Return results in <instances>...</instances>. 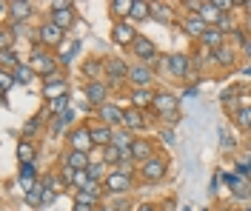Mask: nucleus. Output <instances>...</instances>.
<instances>
[{
  "label": "nucleus",
  "instance_id": "obj_1",
  "mask_svg": "<svg viewBox=\"0 0 251 211\" xmlns=\"http://www.w3.org/2000/svg\"><path fill=\"white\" fill-rule=\"evenodd\" d=\"M29 66H31V71H34V74H43V80L51 77V74H57V60H54L43 46H34V49H31Z\"/></svg>",
  "mask_w": 251,
  "mask_h": 211
},
{
  "label": "nucleus",
  "instance_id": "obj_2",
  "mask_svg": "<svg viewBox=\"0 0 251 211\" xmlns=\"http://www.w3.org/2000/svg\"><path fill=\"white\" fill-rule=\"evenodd\" d=\"M51 23L57 26V29H72V23H75V6L72 3H66V0H54L51 3Z\"/></svg>",
  "mask_w": 251,
  "mask_h": 211
},
{
  "label": "nucleus",
  "instance_id": "obj_3",
  "mask_svg": "<svg viewBox=\"0 0 251 211\" xmlns=\"http://www.w3.org/2000/svg\"><path fill=\"white\" fill-rule=\"evenodd\" d=\"M83 97H86V103H89L92 109H100V106H106L109 86H106L103 80H89L86 83V89H83Z\"/></svg>",
  "mask_w": 251,
  "mask_h": 211
},
{
  "label": "nucleus",
  "instance_id": "obj_4",
  "mask_svg": "<svg viewBox=\"0 0 251 211\" xmlns=\"http://www.w3.org/2000/svg\"><path fill=\"white\" fill-rule=\"evenodd\" d=\"M97 114H100V123H103V126H109V129H123L126 109H120L117 103H106V106H100Z\"/></svg>",
  "mask_w": 251,
  "mask_h": 211
},
{
  "label": "nucleus",
  "instance_id": "obj_5",
  "mask_svg": "<svg viewBox=\"0 0 251 211\" xmlns=\"http://www.w3.org/2000/svg\"><path fill=\"white\" fill-rule=\"evenodd\" d=\"M69 146L77 148V151L92 154V148H97L94 146V140H92V129H89V126H77V129H72L69 131Z\"/></svg>",
  "mask_w": 251,
  "mask_h": 211
},
{
  "label": "nucleus",
  "instance_id": "obj_6",
  "mask_svg": "<svg viewBox=\"0 0 251 211\" xmlns=\"http://www.w3.org/2000/svg\"><path fill=\"white\" fill-rule=\"evenodd\" d=\"M166 168H169V163L154 154L151 160H146V163L140 165V174H143V180H146V183H157V180L166 177Z\"/></svg>",
  "mask_w": 251,
  "mask_h": 211
},
{
  "label": "nucleus",
  "instance_id": "obj_7",
  "mask_svg": "<svg viewBox=\"0 0 251 211\" xmlns=\"http://www.w3.org/2000/svg\"><path fill=\"white\" fill-rule=\"evenodd\" d=\"M151 106H154V112L160 114L163 120H166L169 114L180 112V100L174 97L172 92H157V94H154V103H151Z\"/></svg>",
  "mask_w": 251,
  "mask_h": 211
},
{
  "label": "nucleus",
  "instance_id": "obj_8",
  "mask_svg": "<svg viewBox=\"0 0 251 211\" xmlns=\"http://www.w3.org/2000/svg\"><path fill=\"white\" fill-rule=\"evenodd\" d=\"M223 177V183L234 191V197H240V200H249L251 197V183H249V177H240V174H231V171H223L220 174Z\"/></svg>",
  "mask_w": 251,
  "mask_h": 211
},
{
  "label": "nucleus",
  "instance_id": "obj_9",
  "mask_svg": "<svg viewBox=\"0 0 251 211\" xmlns=\"http://www.w3.org/2000/svg\"><path fill=\"white\" fill-rule=\"evenodd\" d=\"M111 37H114L117 46H134L137 32H134V26H131L128 20H117V23L111 26Z\"/></svg>",
  "mask_w": 251,
  "mask_h": 211
},
{
  "label": "nucleus",
  "instance_id": "obj_10",
  "mask_svg": "<svg viewBox=\"0 0 251 211\" xmlns=\"http://www.w3.org/2000/svg\"><path fill=\"white\" fill-rule=\"evenodd\" d=\"M134 57H140V63L146 66H151L154 63V57H157V46L149 40V37H143V34H137V40H134Z\"/></svg>",
  "mask_w": 251,
  "mask_h": 211
},
{
  "label": "nucleus",
  "instance_id": "obj_11",
  "mask_svg": "<svg viewBox=\"0 0 251 211\" xmlns=\"http://www.w3.org/2000/svg\"><path fill=\"white\" fill-rule=\"evenodd\" d=\"M3 9L9 12V17H12V23H26L31 17V6L29 0H12V3H3Z\"/></svg>",
  "mask_w": 251,
  "mask_h": 211
},
{
  "label": "nucleus",
  "instance_id": "obj_12",
  "mask_svg": "<svg viewBox=\"0 0 251 211\" xmlns=\"http://www.w3.org/2000/svg\"><path fill=\"white\" fill-rule=\"evenodd\" d=\"M103 188H106L109 194H123V191L131 188V177H126V174H120L117 168H111V174L103 180Z\"/></svg>",
  "mask_w": 251,
  "mask_h": 211
},
{
  "label": "nucleus",
  "instance_id": "obj_13",
  "mask_svg": "<svg viewBox=\"0 0 251 211\" xmlns=\"http://www.w3.org/2000/svg\"><path fill=\"white\" fill-rule=\"evenodd\" d=\"M63 34H66V32H63V29H57V26L49 20V23H43V26L37 29V40H40L43 46H60V43H63Z\"/></svg>",
  "mask_w": 251,
  "mask_h": 211
},
{
  "label": "nucleus",
  "instance_id": "obj_14",
  "mask_svg": "<svg viewBox=\"0 0 251 211\" xmlns=\"http://www.w3.org/2000/svg\"><path fill=\"white\" fill-rule=\"evenodd\" d=\"M128 80L134 83L137 89H149V83L154 80V71H151V66H146V63H134L131 71H128Z\"/></svg>",
  "mask_w": 251,
  "mask_h": 211
},
{
  "label": "nucleus",
  "instance_id": "obj_15",
  "mask_svg": "<svg viewBox=\"0 0 251 211\" xmlns=\"http://www.w3.org/2000/svg\"><path fill=\"white\" fill-rule=\"evenodd\" d=\"M100 191H103V186L92 180V186H89V188H83V191H77V194H75V203H80V206H94V209H97V203L103 200V194H100Z\"/></svg>",
  "mask_w": 251,
  "mask_h": 211
},
{
  "label": "nucleus",
  "instance_id": "obj_16",
  "mask_svg": "<svg viewBox=\"0 0 251 211\" xmlns=\"http://www.w3.org/2000/svg\"><path fill=\"white\" fill-rule=\"evenodd\" d=\"M169 69H172L174 77H180V80H183V77L191 74V57L183 54V51H180V54H172V57H169Z\"/></svg>",
  "mask_w": 251,
  "mask_h": 211
},
{
  "label": "nucleus",
  "instance_id": "obj_17",
  "mask_svg": "<svg viewBox=\"0 0 251 211\" xmlns=\"http://www.w3.org/2000/svg\"><path fill=\"white\" fill-rule=\"evenodd\" d=\"M128 71H131V66H126L120 57H111V60H106V74H109L111 83L128 80Z\"/></svg>",
  "mask_w": 251,
  "mask_h": 211
},
{
  "label": "nucleus",
  "instance_id": "obj_18",
  "mask_svg": "<svg viewBox=\"0 0 251 211\" xmlns=\"http://www.w3.org/2000/svg\"><path fill=\"white\" fill-rule=\"evenodd\" d=\"M63 165H72L75 171H83V168H89V165H92V154L77 151V148H69V154H66Z\"/></svg>",
  "mask_w": 251,
  "mask_h": 211
},
{
  "label": "nucleus",
  "instance_id": "obj_19",
  "mask_svg": "<svg viewBox=\"0 0 251 211\" xmlns=\"http://www.w3.org/2000/svg\"><path fill=\"white\" fill-rule=\"evenodd\" d=\"M205 29H208V26L203 23V17L200 15H188L186 20H183V32H186L188 37H200V40H203Z\"/></svg>",
  "mask_w": 251,
  "mask_h": 211
},
{
  "label": "nucleus",
  "instance_id": "obj_20",
  "mask_svg": "<svg viewBox=\"0 0 251 211\" xmlns=\"http://www.w3.org/2000/svg\"><path fill=\"white\" fill-rule=\"evenodd\" d=\"M131 157H134V163H146L154 157V146L149 143V140H134V146H131Z\"/></svg>",
  "mask_w": 251,
  "mask_h": 211
},
{
  "label": "nucleus",
  "instance_id": "obj_21",
  "mask_svg": "<svg viewBox=\"0 0 251 211\" xmlns=\"http://www.w3.org/2000/svg\"><path fill=\"white\" fill-rule=\"evenodd\" d=\"M203 46L208 51H214V49H220V46H226V34L220 32L217 26H208L205 29V34H203Z\"/></svg>",
  "mask_w": 251,
  "mask_h": 211
},
{
  "label": "nucleus",
  "instance_id": "obj_22",
  "mask_svg": "<svg viewBox=\"0 0 251 211\" xmlns=\"http://www.w3.org/2000/svg\"><path fill=\"white\" fill-rule=\"evenodd\" d=\"M111 137H114V129H109V126H92V140H94V146L97 148H106L111 146Z\"/></svg>",
  "mask_w": 251,
  "mask_h": 211
},
{
  "label": "nucleus",
  "instance_id": "obj_23",
  "mask_svg": "<svg viewBox=\"0 0 251 211\" xmlns=\"http://www.w3.org/2000/svg\"><path fill=\"white\" fill-rule=\"evenodd\" d=\"M111 146H117L120 151H128V148L134 146V131H128V129H114Z\"/></svg>",
  "mask_w": 251,
  "mask_h": 211
},
{
  "label": "nucleus",
  "instance_id": "obj_24",
  "mask_svg": "<svg viewBox=\"0 0 251 211\" xmlns=\"http://www.w3.org/2000/svg\"><path fill=\"white\" fill-rule=\"evenodd\" d=\"M200 17H203V23H205V26H217V23H220V17H223V12H220L217 6H214V0H205V3H203V9H200Z\"/></svg>",
  "mask_w": 251,
  "mask_h": 211
},
{
  "label": "nucleus",
  "instance_id": "obj_25",
  "mask_svg": "<svg viewBox=\"0 0 251 211\" xmlns=\"http://www.w3.org/2000/svg\"><path fill=\"white\" fill-rule=\"evenodd\" d=\"M69 94V83L63 80V83H43V97L51 103V100H57V97H66Z\"/></svg>",
  "mask_w": 251,
  "mask_h": 211
},
{
  "label": "nucleus",
  "instance_id": "obj_26",
  "mask_svg": "<svg viewBox=\"0 0 251 211\" xmlns=\"http://www.w3.org/2000/svg\"><path fill=\"white\" fill-rule=\"evenodd\" d=\"M154 103V92L151 89H134L131 92V106L134 109H146V106H151Z\"/></svg>",
  "mask_w": 251,
  "mask_h": 211
},
{
  "label": "nucleus",
  "instance_id": "obj_27",
  "mask_svg": "<svg viewBox=\"0 0 251 211\" xmlns=\"http://www.w3.org/2000/svg\"><path fill=\"white\" fill-rule=\"evenodd\" d=\"M123 129H128V131H137V129H146V120H143V114H140V109H126V123H123Z\"/></svg>",
  "mask_w": 251,
  "mask_h": 211
},
{
  "label": "nucleus",
  "instance_id": "obj_28",
  "mask_svg": "<svg viewBox=\"0 0 251 211\" xmlns=\"http://www.w3.org/2000/svg\"><path fill=\"white\" fill-rule=\"evenodd\" d=\"M151 17H154L157 23L169 26V23L174 20V15H172V6H166V3H151Z\"/></svg>",
  "mask_w": 251,
  "mask_h": 211
},
{
  "label": "nucleus",
  "instance_id": "obj_29",
  "mask_svg": "<svg viewBox=\"0 0 251 211\" xmlns=\"http://www.w3.org/2000/svg\"><path fill=\"white\" fill-rule=\"evenodd\" d=\"M146 17H151V3H146V0H134V6H131V15L128 20H134V23H140Z\"/></svg>",
  "mask_w": 251,
  "mask_h": 211
},
{
  "label": "nucleus",
  "instance_id": "obj_30",
  "mask_svg": "<svg viewBox=\"0 0 251 211\" xmlns=\"http://www.w3.org/2000/svg\"><path fill=\"white\" fill-rule=\"evenodd\" d=\"M12 74H15V80L20 83V86H29V83L37 77V74L31 71V66H26V63H17L15 69H12Z\"/></svg>",
  "mask_w": 251,
  "mask_h": 211
},
{
  "label": "nucleus",
  "instance_id": "obj_31",
  "mask_svg": "<svg viewBox=\"0 0 251 211\" xmlns=\"http://www.w3.org/2000/svg\"><path fill=\"white\" fill-rule=\"evenodd\" d=\"M103 71H106V63H100V60H86V63H83V74H86L89 80H100Z\"/></svg>",
  "mask_w": 251,
  "mask_h": 211
},
{
  "label": "nucleus",
  "instance_id": "obj_32",
  "mask_svg": "<svg viewBox=\"0 0 251 211\" xmlns=\"http://www.w3.org/2000/svg\"><path fill=\"white\" fill-rule=\"evenodd\" d=\"M72 120H75V112H66V114H60V117H54V120H51V134H54V137H60L63 131H66V126H69V123H72Z\"/></svg>",
  "mask_w": 251,
  "mask_h": 211
},
{
  "label": "nucleus",
  "instance_id": "obj_33",
  "mask_svg": "<svg viewBox=\"0 0 251 211\" xmlns=\"http://www.w3.org/2000/svg\"><path fill=\"white\" fill-rule=\"evenodd\" d=\"M34 143L31 140H20V146H17V157H20V165L23 163H34Z\"/></svg>",
  "mask_w": 251,
  "mask_h": 211
},
{
  "label": "nucleus",
  "instance_id": "obj_34",
  "mask_svg": "<svg viewBox=\"0 0 251 211\" xmlns=\"http://www.w3.org/2000/svg\"><path fill=\"white\" fill-rule=\"evenodd\" d=\"M211 54H214V60H217L220 66H234V49H231V46H220V49H214Z\"/></svg>",
  "mask_w": 251,
  "mask_h": 211
},
{
  "label": "nucleus",
  "instance_id": "obj_35",
  "mask_svg": "<svg viewBox=\"0 0 251 211\" xmlns=\"http://www.w3.org/2000/svg\"><path fill=\"white\" fill-rule=\"evenodd\" d=\"M72 100H69V94L66 97H57V100H51L49 103V114H54V117H60V114H66V112H72V106H69Z\"/></svg>",
  "mask_w": 251,
  "mask_h": 211
},
{
  "label": "nucleus",
  "instance_id": "obj_36",
  "mask_svg": "<svg viewBox=\"0 0 251 211\" xmlns=\"http://www.w3.org/2000/svg\"><path fill=\"white\" fill-rule=\"evenodd\" d=\"M120 160H123V151H120L117 146H106L103 148V163H106V165L114 168V165H120Z\"/></svg>",
  "mask_w": 251,
  "mask_h": 211
},
{
  "label": "nucleus",
  "instance_id": "obj_37",
  "mask_svg": "<svg viewBox=\"0 0 251 211\" xmlns=\"http://www.w3.org/2000/svg\"><path fill=\"white\" fill-rule=\"evenodd\" d=\"M131 6H134V0H111V15L128 17L131 15Z\"/></svg>",
  "mask_w": 251,
  "mask_h": 211
},
{
  "label": "nucleus",
  "instance_id": "obj_38",
  "mask_svg": "<svg viewBox=\"0 0 251 211\" xmlns=\"http://www.w3.org/2000/svg\"><path fill=\"white\" fill-rule=\"evenodd\" d=\"M89 174H92L94 183H100V180L109 177L111 171H109V165H106V163H92V165H89Z\"/></svg>",
  "mask_w": 251,
  "mask_h": 211
},
{
  "label": "nucleus",
  "instance_id": "obj_39",
  "mask_svg": "<svg viewBox=\"0 0 251 211\" xmlns=\"http://www.w3.org/2000/svg\"><path fill=\"white\" fill-rule=\"evenodd\" d=\"M17 63H20V60L15 57V51H12V49H3V51H0V66H3L6 71H12Z\"/></svg>",
  "mask_w": 251,
  "mask_h": 211
},
{
  "label": "nucleus",
  "instance_id": "obj_40",
  "mask_svg": "<svg viewBox=\"0 0 251 211\" xmlns=\"http://www.w3.org/2000/svg\"><path fill=\"white\" fill-rule=\"evenodd\" d=\"M234 123L240 126V129H251V106L249 109H240V112H234Z\"/></svg>",
  "mask_w": 251,
  "mask_h": 211
},
{
  "label": "nucleus",
  "instance_id": "obj_41",
  "mask_svg": "<svg viewBox=\"0 0 251 211\" xmlns=\"http://www.w3.org/2000/svg\"><path fill=\"white\" fill-rule=\"evenodd\" d=\"M15 74L12 71H6V69H0V89H3V100H6V94H9V89L15 86Z\"/></svg>",
  "mask_w": 251,
  "mask_h": 211
},
{
  "label": "nucleus",
  "instance_id": "obj_42",
  "mask_svg": "<svg viewBox=\"0 0 251 211\" xmlns=\"http://www.w3.org/2000/svg\"><path fill=\"white\" fill-rule=\"evenodd\" d=\"M43 191H46V188H43V183H40L31 194H26V203H29V206H43Z\"/></svg>",
  "mask_w": 251,
  "mask_h": 211
},
{
  "label": "nucleus",
  "instance_id": "obj_43",
  "mask_svg": "<svg viewBox=\"0 0 251 211\" xmlns=\"http://www.w3.org/2000/svg\"><path fill=\"white\" fill-rule=\"evenodd\" d=\"M37 129H40V117H31V120H26V126H23V140H29L31 134H37Z\"/></svg>",
  "mask_w": 251,
  "mask_h": 211
},
{
  "label": "nucleus",
  "instance_id": "obj_44",
  "mask_svg": "<svg viewBox=\"0 0 251 211\" xmlns=\"http://www.w3.org/2000/svg\"><path fill=\"white\" fill-rule=\"evenodd\" d=\"M75 174H77V171H75L72 165H63L60 168V183L63 186H72V183H75Z\"/></svg>",
  "mask_w": 251,
  "mask_h": 211
},
{
  "label": "nucleus",
  "instance_id": "obj_45",
  "mask_svg": "<svg viewBox=\"0 0 251 211\" xmlns=\"http://www.w3.org/2000/svg\"><path fill=\"white\" fill-rule=\"evenodd\" d=\"M34 174H37L34 163H23V165H20V180H34Z\"/></svg>",
  "mask_w": 251,
  "mask_h": 211
},
{
  "label": "nucleus",
  "instance_id": "obj_46",
  "mask_svg": "<svg viewBox=\"0 0 251 211\" xmlns=\"http://www.w3.org/2000/svg\"><path fill=\"white\" fill-rule=\"evenodd\" d=\"M249 37H251V34H246L243 29H234V32H231V40H234V43L240 46V49H243V46L249 43Z\"/></svg>",
  "mask_w": 251,
  "mask_h": 211
},
{
  "label": "nucleus",
  "instance_id": "obj_47",
  "mask_svg": "<svg viewBox=\"0 0 251 211\" xmlns=\"http://www.w3.org/2000/svg\"><path fill=\"white\" fill-rule=\"evenodd\" d=\"M203 3H205V0H186V3H183V9H188L191 15H200V9H203Z\"/></svg>",
  "mask_w": 251,
  "mask_h": 211
},
{
  "label": "nucleus",
  "instance_id": "obj_48",
  "mask_svg": "<svg viewBox=\"0 0 251 211\" xmlns=\"http://www.w3.org/2000/svg\"><path fill=\"white\" fill-rule=\"evenodd\" d=\"M3 49H12V29H3L0 34V51Z\"/></svg>",
  "mask_w": 251,
  "mask_h": 211
},
{
  "label": "nucleus",
  "instance_id": "obj_49",
  "mask_svg": "<svg viewBox=\"0 0 251 211\" xmlns=\"http://www.w3.org/2000/svg\"><path fill=\"white\" fill-rule=\"evenodd\" d=\"M43 186H46V188H51V191H57V188H60V183H57L54 177H46V180H43Z\"/></svg>",
  "mask_w": 251,
  "mask_h": 211
},
{
  "label": "nucleus",
  "instance_id": "obj_50",
  "mask_svg": "<svg viewBox=\"0 0 251 211\" xmlns=\"http://www.w3.org/2000/svg\"><path fill=\"white\" fill-rule=\"evenodd\" d=\"M77 49H80V46L75 43V46H72V51H77ZM60 63H63V66H69V63H72V54H60Z\"/></svg>",
  "mask_w": 251,
  "mask_h": 211
},
{
  "label": "nucleus",
  "instance_id": "obj_51",
  "mask_svg": "<svg viewBox=\"0 0 251 211\" xmlns=\"http://www.w3.org/2000/svg\"><path fill=\"white\" fill-rule=\"evenodd\" d=\"M75 211H97L94 206H80V203H75Z\"/></svg>",
  "mask_w": 251,
  "mask_h": 211
},
{
  "label": "nucleus",
  "instance_id": "obj_52",
  "mask_svg": "<svg viewBox=\"0 0 251 211\" xmlns=\"http://www.w3.org/2000/svg\"><path fill=\"white\" fill-rule=\"evenodd\" d=\"M243 54H246V57H249V60H251V37H249V43L243 46Z\"/></svg>",
  "mask_w": 251,
  "mask_h": 211
},
{
  "label": "nucleus",
  "instance_id": "obj_53",
  "mask_svg": "<svg viewBox=\"0 0 251 211\" xmlns=\"http://www.w3.org/2000/svg\"><path fill=\"white\" fill-rule=\"evenodd\" d=\"M137 211H157V209H154V206H151V203H143V206H140V209H137Z\"/></svg>",
  "mask_w": 251,
  "mask_h": 211
},
{
  "label": "nucleus",
  "instance_id": "obj_54",
  "mask_svg": "<svg viewBox=\"0 0 251 211\" xmlns=\"http://www.w3.org/2000/svg\"><path fill=\"white\" fill-rule=\"evenodd\" d=\"M243 71H246V74H249V77H251V66H246V69H243Z\"/></svg>",
  "mask_w": 251,
  "mask_h": 211
},
{
  "label": "nucleus",
  "instance_id": "obj_55",
  "mask_svg": "<svg viewBox=\"0 0 251 211\" xmlns=\"http://www.w3.org/2000/svg\"><path fill=\"white\" fill-rule=\"evenodd\" d=\"M183 211H194V209H191V206H186V209H183Z\"/></svg>",
  "mask_w": 251,
  "mask_h": 211
},
{
  "label": "nucleus",
  "instance_id": "obj_56",
  "mask_svg": "<svg viewBox=\"0 0 251 211\" xmlns=\"http://www.w3.org/2000/svg\"><path fill=\"white\" fill-rule=\"evenodd\" d=\"M97 211H114V209H97Z\"/></svg>",
  "mask_w": 251,
  "mask_h": 211
}]
</instances>
